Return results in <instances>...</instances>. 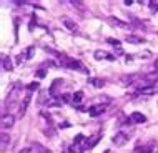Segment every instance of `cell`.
Returning <instances> with one entry per match:
<instances>
[{
    "label": "cell",
    "instance_id": "23",
    "mask_svg": "<svg viewBox=\"0 0 158 153\" xmlns=\"http://www.w3.org/2000/svg\"><path fill=\"white\" fill-rule=\"evenodd\" d=\"M150 7L153 8V10H156V12H158V3H150Z\"/></svg>",
    "mask_w": 158,
    "mask_h": 153
},
{
    "label": "cell",
    "instance_id": "21",
    "mask_svg": "<svg viewBox=\"0 0 158 153\" xmlns=\"http://www.w3.org/2000/svg\"><path fill=\"white\" fill-rule=\"evenodd\" d=\"M108 43H112V45H115V47H120V42L113 40V38H108Z\"/></svg>",
    "mask_w": 158,
    "mask_h": 153
},
{
    "label": "cell",
    "instance_id": "17",
    "mask_svg": "<svg viewBox=\"0 0 158 153\" xmlns=\"http://www.w3.org/2000/svg\"><path fill=\"white\" fill-rule=\"evenodd\" d=\"M95 58L100 60V58H108V60H113V55H106V52H97L95 53Z\"/></svg>",
    "mask_w": 158,
    "mask_h": 153
},
{
    "label": "cell",
    "instance_id": "12",
    "mask_svg": "<svg viewBox=\"0 0 158 153\" xmlns=\"http://www.w3.org/2000/svg\"><path fill=\"white\" fill-rule=\"evenodd\" d=\"M32 151H33V153H52L48 148L44 147V145H40V143H35V145L32 147Z\"/></svg>",
    "mask_w": 158,
    "mask_h": 153
},
{
    "label": "cell",
    "instance_id": "3",
    "mask_svg": "<svg viewBox=\"0 0 158 153\" xmlns=\"http://www.w3.org/2000/svg\"><path fill=\"white\" fill-rule=\"evenodd\" d=\"M128 138H130L128 133H125V131H118V133H115V137H113V143L117 147H123L128 142Z\"/></svg>",
    "mask_w": 158,
    "mask_h": 153
},
{
    "label": "cell",
    "instance_id": "16",
    "mask_svg": "<svg viewBox=\"0 0 158 153\" xmlns=\"http://www.w3.org/2000/svg\"><path fill=\"white\" fill-rule=\"evenodd\" d=\"M127 42H130V43H143V38H140V37H133V35H128L127 37Z\"/></svg>",
    "mask_w": 158,
    "mask_h": 153
},
{
    "label": "cell",
    "instance_id": "1",
    "mask_svg": "<svg viewBox=\"0 0 158 153\" xmlns=\"http://www.w3.org/2000/svg\"><path fill=\"white\" fill-rule=\"evenodd\" d=\"M57 55L60 57L62 63L67 67V68L78 70V72H82V73H88V70L83 67V63H82V62H78V60H73V58H68V57H65V55H62V53H57Z\"/></svg>",
    "mask_w": 158,
    "mask_h": 153
},
{
    "label": "cell",
    "instance_id": "13",
    "mask_svg": "<svg viewBox=\"0 0 158 153\" xmlns=\"http://www.w3.org/2000/svg\"><path fill=\"white\" fill-rule=\"evenodd\" d=\"M108 22L112 23V25H117V27H120V28H127V27H130L128 23L122 22V20H118V19H115V17H108Z\"/></svg>",
    "mask_w": 158,
    "mask_h": 153
},
{
    "label": "cell",
    "instance_id": "5",
    "mask_svg": "<svg viewBox=\"0 0 158 153\" xmlns=\"http://www.w3.org/2000/svg\"><path fill=\"white\" fill-rule=\"evenodd\" d=\"M14 123H15V118H14V115H10V113H3V117H2V128L3 130H8V128H12L14 126Z\"/></svg>",
    "mask_w": 158,
    "mask_h": 153
},
{
    "label": "cell",
    "instance_id": "4",
    "mask_svg": "<svg viewBox=\"0 0 158 153\" xmlns=\"http://www.w3.org/2000/svg\"><path fill=\"white\" fill-rule=\"evenodd\" d=\"M19 93H20V85L17 83V85H14V88L10 90V93H8V98H7V101H5V103H7V105H12V103H15V100L19 98Z\"/></svg>",
    "mask_w": 158,
    "mask_h": 153
},
{
    "label": "cell",
    "instance_id": "8",
    "mask_svg": "<svg viewBox=\"0 0 158 153\" xmlns=\"http://www.w3.org/2000/svg\"><path fill=\"white\" fill-rule=\"evenodd\" d=\"M33 52H35V48H33V47H28V48L23 52L25 55H19V57H17V62H19V63L25 62L27 58H30V57H32V55H33Z\"/></svg>",
    "mask_w": 158,
    "mask_h": 153
},
{
    "label": "cell",
    "instance_id": "14",
    "mask_svg": "<svg viewBox=\"0 0 158 153\" xmlns=\"http://www.w3.org/2000/svg\"><path fill=\"white\" fill-rule=\"evenodd\" d=\"M8 145H10V137H8V133H2V142H0V147H2V151H5Z\"/></svg>",
    "mask_w": 158,
    "mask_h": 153
},
{
    "label": "cell",
    "instance_id": "19",
    "mask_svg": "<svg viewBox=\"0 0 158 153\" xmlns=\"http://www.w3.org/2000/svg\"><path fill=\"white\" fill-rule=\"evenodd\" d=\"M90 82L95 85V87H103V82H102V80H98V78H92Z\"/></svg>",
    "mask_w": 158,
    "mask_h": 153
},
{
    "label": "cell",
    "instance_id": "10",
    "mask_svg": "<svg viewBox=\"0 0 158 153\" xmlns=\"http://www.w3.org/2000/svg\"><path fill=\"white\" fill-rule=\"evenodd\" d=\"M130 120L135 122V123H145V122H147V117L142 115L140 112H133V113L130 115Z\"/></svg>",
    "mask_w": 158,
    "mask_h": 153
},
{
    "label": "cell",
    "instance_id": "11",
    "mask_svg": "<svg viewBox=\"0 0 158 153\" xmlns=\"http://www.w3.org/2000/svg\"><path fill=\"white\" fill-rule=\"evenodd\" d=\"M2 63H3V70H7V72H12V70H14V67H12V60H10V57L3 55V57H2Z\"/></svg>",
    "mask_w": 158,
    "mask_h": 153
},
{
    "label": "cell",
    "instance_id": "22",
    "mask_svg": "<svg viewBox=\"0 0 158 153\" xmlns=\"http://www.w3.org/2000/svg\"><path fill=\"white\" fill-rule=\"evenodd\" d=\"M35 88H38V83L37 82H33V83L28 85V90H35Z\"/></svg>",
    "mask_w": 158,
    "mask_h": 153
},
{
    "label": "cell",
    "instance_id": "6",
    "mask_svg": "<svg viewBox=\"0 0 158 153\" xmlns=\"http://www.w3.org/2000/svg\"><path fill=\"white\" fill-rule=\"evenodd\" d=\"M30 100H32V93L28 92L27 95H25L23 101L20 103V108H19V115H20V117H23V115H25V112H27V108H28V103H30Z\"/></svg>",
    "mask_w": 158,
    "mask_h": 153
},
{
    "label": "cell",
    "instance_id": "15",
    "mask_svg": "<svg viewBox=\"0 0 158 153\" xmlns=\"http://www.w3.org/2000/svg\"><path fill=\"white\" fill-rule=\"evenodd\" d=\"M100 138H102V133H95L92 138H88V148H93V147H95Z\"/></svg>",
    "mask_w": 158,
    "mask_h": 153
},
{
    "label": "cell",
    "instance_id": "24",
    "mask_svg": "<svg viewBox=\"0 0 158 153\" xmlns=\"http://www.w3.org/2000/svg\"><path fill=\"white\" fill-rule=\"evenodd\" d=\"M30 151V148H25V150H22V151H19V153H28Z\"/></svg>",
    "mask_w": 158,
    "mask_h": 153
},
{
    "label": "cell",
    "instance_id": "25",
    "mask_svg": "<svg viewBox=\"0 0 158 153\" xmlns=\"http://www.w3.org/2000/svg\"><path fill=\"white\" fill-rule=\"evenodd\" d=\"M155 68L158 70V58H156V60H155Z\"/></svg>",
    "mask_w": 158,
    "mask_h": 153
},
{
    "label": "cell",
    "instance_id": "7",
    "mask_svg": "<svg viewBox=\"0 0 158 153\" xmlns=\"http://www.w3.org/2000/svg\"><path fill=\"white\" fill-rule=\"evenodd\" d=\"M62 22H63V25H65L70 32H77V30H78V25H77L72 19H68V17H62Z\"/></svg>",
    "mask_w": 158,
    "mask_h": 153
},
{
    "label": "cell",
    "instance_id": "2",
    "mask_svg": "<svg viewBox=\"0 0 158 153\" xmlns=\"http://www.w3.org/2000/svg\"><path fill=\"white\" fill-rule=\"evenodd\" d=\"M88 148V138L85 137V135H82V133H78L75 137V140H73V147L70 148L73 153H83L85 150Z\"/></svg>",
    "mask_w": 158,
    "mask_h": 153
},
{
    "label": "cell",
    "instance_id": "9",
    "mask_svg": "<svg viewBox=\"0 0 158 153\" xmlns=\"http://www.w3.org/2000/svg\"><path fill=\"white\" fill-rule=\"evenodd\" d=\"M103 112H105V107H103V105H93V107L88 110L90 117H98V115H102Z\"/></svg>",
    "mask_w": 158,
    "mask_h": 153
},
{
    "label": "cell",
    "instance_id": "18",
    "mask_svg": "<svg viewBox=\"0 0 158 153\" xmlns=\"http://www.w3.org/2000/svg\"><path fill=\"white\" fill-rule=\"evenodd\" d=\"M82 98H83V92H77L73 95V103H80Z\"/></svg>",
    "mask_w": 158,
    "mask_h": 153
},
{
    "label": "cell",
    "instance_id": "20",
    "mask_svg": "<svg viewBox=\"0 0 158 153\" xmlns=\"http://www.w3.org/2000/svg\"><path fill=\"white\" fill-rule=\"evenodd\" d=\"M62 100H63V101H73V97H72L70 93H67V95L62 97Z\"/></svg>",
    "mask_w": 158,
    "mask_h": 153
}]
</instances>
